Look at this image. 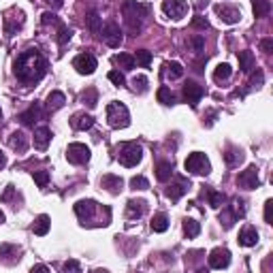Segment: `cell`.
I'll list each match as a JSON object with an SVG mask.
<instances>
[{
	"instance_id": "obj_27",
	"label": "cell",
	"mask_w": 273,
	"mask_h": 273,
	"mask_svg": "<svg viewBox=\"0 0 273 273\" xmlns=\"http://www.w3.org/2000/svg\"><path fill=\"white\" fill-rule=\"evenodd\" d=\"M49 226H51L49 216H45V213H41V216L34 220V224H32V231H34V235H39V237H43V235H47V233H49Z\"/></svg>"
},
{
	"instance_id": "obj_19",
	"label": "cell",
	"mask_w": 273,
	"mask_h": 273,
	"mask_svg": "<svg viewBox=\"0 0 273 273\" xmlns=\"http://www.w3.org/2000/svg\"><path fill=\"white\" fill-rule=\"evenodd\" d=\"M100 186H103L105 190H109L111 194H120L122 186H124V179H122L120 175H105V177L100 179Z\"/></svg>"
},
{
	"instance_id": "obj_18",
	"label": "cell",
	"mask_w": 273,
	"mask_h": 273,
	"mask_svg": "<svg viewBox=\"0 0 273 273\" xmlns=\"http://www.w3.org/2000/svg\"><path fill=\"white\" fill-rule=\"evenodd\" d=\"M188 188H190V184L186 179H177L175 184H171L169 188H167V199H171V201H179L181 196L188 192Z\"/></svg>"
},
{
	"instance_id": "obj_16",
	"label": "cell",
	"mask_w": 273,
	"mask_h": 273,
	"mask_svg": "<svg viewBox=\"0 0 273 273\" xmlns=\"http://www.w3.org/2000/svg\"><path fill=\"white\" fill-rule=\"evenodd\" d=\"M19 252L21 250L17 248V245L13 243H2L0 245V260H2L4 265H13L19 260Z\"/></svg>"
},
{
	"instance_id": "obj_44",
	"label": "cell",
	"mask_w": 273,
	"mask_h": 273,
	"mask_svg": "<svg viewBox=\"0 0 273 273\" xmlns=\"http://www.w3.org/2000/svg\"><path fill=\"white\" fill-rule=\"evenodd\" d=\"M71 36H73V30L66 28V26H60V30H58V43H60V45H66V43L71 41Z\"/></svg>"
},
{
	"instance_id": "obj_59",
	"label": "cell",
	"mask_w": 273,
	"mask_h": 273,
	"mask_svg": "<svg viewBox=\"0 0 273 273\" xmlns=\"http://www.w3.org/2000/svg\"><path fill=\"white\" fill-rule=\"evenodd\" d=\"M47 2H49L51 7H56V9H58V7H62V0H47Z\"/></svg>"
},
{
	"instance_id": "obj_60",
	"label": "cell",
	"mask_w": 273,
	"mask_h": 273,
	"mask_svg": "<svg viewBox=\"0 0 273 273\" xmlns=\"http://www.w3.org/2000/svg\"><path fill=\"white\" fill-rule=\"evenodd\" d=\"M2 222H4V213L0 211V224H2Z\"/></svg>"
},
{
	"instance_id": "obj_51",
	"label": "cell",
	"mask_w": 273,
	"mask_h": 273,
	"mask_svg": "<svg viewBox=\"0 0 273 273\" xmlns=\"http://www.w3.org/2000/svg\"><path fill=\"white\" fill-rule=\"evenodd\" d=\"M192 26H194V28H199V30H207V28H209V21H207L205 17H201V15H196V17L192 19Z\"/></svg>"
},
{
	"instance_id": "obj_31",
	"label": "cell",
	"mask_w": 273,
	"mask_h": 273,
	"mask_svg": "<svg viewBox=\"0 0 273 273\" xmlns=\"http://www.w3.org/2000/svg\"><path fill=\"white\" fill-rule=\"evenodd\" d=\"M224 160H226L228 167H237V164L243 160V152L239 147H228L226 152H224Z\"/></svg>"
},
{
	"instance_id": "obj_3",
	"label": "cell",
	"mask_w": 273,
	"mask_h": 273,
	"mask_svg": "<svg viewBox=\"0 0 273 273\" xmlns=\"http://www.w3.org/2000/svg\"><path fill=\"white\" fill-rule=\"evenodd\" d=\"M105 117H107V124H109L111 128H126L128 124H130V113H128V109L122 103H109L107 105Z\"/></svg>"
},
{
	"instance_id": "obj_28",
	"label": "cell",
	"mask_w": 273,
	"mask_h": 273,
	"mask_svg": "<svg viewBox=\"0 0 273 273\" xmlns=\"http://www.w3.org/2000/svg\"><path fill=\"white\" fill-rule=\"evenodd\" d=\"M162 75L167 79H171V81H173V79H179L181 75H184V66H181L179 62H167L162 66Z\"/></svg>"
},
{
	"instance_id": "obj_53",
	"label": "cell",
	"mask_w": 273,
	"mask_h": 273,
	"mask_svg": "<svg viewBox=\"0 0 273 273\" xmlns=\"http://www.w3.org/2000/svg\"><path fill=\"white\" fill-rule=\"evenodd\" d=\"M64 271H75V273H79L81 271V265L77 263V260H66V263H64Z\"/></svg>"
},
{
	"instance_id": "obj_23",
	"label": "cell",
	"mask_w": 273,
	"mask_h": 273,
	"mask_svg": "<svg viewBox=\"0 0 273 273\" xmlns=\"http://www.w3.org/2000/svg\"><path fill=\"white\" fill-rule=\"evenodd\" d=\"M85 24H88V30L92 32V34H100V30H103V19H100L98 11H90V13L85 15Z\"/></svg>"
},
{
	"instance_id": "obj_25",
	"label": "cell",
	"mask_w": 273,
	"mask_h": 273,
	"mask_svg": "<svg viewBox=\"0 0 273 273\" xmlns=\"http://www.w3.org/2000/svg\"><path fill=\"white\" fill-rule=\"evenodd\" d=\"M9 145L15 149V152H26L28 149V137L24 135V132H13V135L9 137Z\"/></svg>"
},
{
	"instance_id": "obj_12",
	"label": "cell",
	"mask_w": 273,
	"mask_h": 273,
	"mask_svg": "<svg viewBox=\"0 0 273 273\" xmlns=\"http://www.w3.org/2000/svg\"><path fill=\"white\" fill-rule=\"evenodd\" d=\"M231 265V252L226 248H216L209 254V267L211 269H226Z\"/></svg>"
},
{
	"instance_id": "obj_61",
	"label": "cell",
	"mask_w": 273,
	"mask_h": 273,
	"mask_svg": "<svg viewBox=\"0 0 273 273\" xmlns=\"http://www.w3.org/2000/svg\"><path fill=\"white\" fill-rule=\"evenodd\" d=\"M0 120H2V111H0Z\"/></svg>"
},
{
	"instance_id": "obj_30",
	"label": "cell",
	"mask_w": 273,
	"mask_h": 273,
	"mask_svg": "<svg viewBox=\"0 0 273 273\" xmlns=\"http://www.w3.org/2000/svg\"><path fill=\"white\" fill-rule=\"evenodd\" d=\"M171 175H173V162L162 160V162L156 164V177H158V181H169Z\"/></svg>"
},
{
	"instance_id": "obj_26",
	"label": "cell",
	"mask_w": 273,
	"mask_h": 273,
	"mask_svg": "<svg viewBox=\"0 0 273 273\" xmlns=\"http://www.w3.org/2000/svg\"><path fill=\"white\" fill-rule=\"evenodd\" d=\"M64 103H66V96L56 90V92H51L49 96H47L45 107H47V111H58V109H62L64 107Z\"/></svg>"
},
{
	"instance_id": "obj_40",
	"label": "cell",
	"mask_w": 273,
	"mask_h": 273,
	"mask_svg": "<svg viewBox=\"0 0 273 273\" xmlns=\"http://www.w3.org/2000/svg\"><path fill=\"white\" fill-rule=\"evenodd\" d=\"M135 62L139 64V66L147 68L149 64H152V51H147V49H139V51L135 53Z\"/></svg>"
},
{
	"instance_id": "obj_55",
	"label": "cell",
	"mask_w": 273,
	"mask_h": 273,
	"mask_svg": "<svg viewBox=\"0 0 273 273\" xmlns=\"http://www.w3.org/2000/svg\"><path fill=\"white\" fill-rule=\"evenodd\" d=\"M260 49L265 53H271L273 51V39H263L260 41Z\"/></svg>"
},
{
	"instance_id": "obj_47",
	"label": "cell",
	"mask_w": 273,
	"mask_h": 273,
	"mask_svg": "<svg viewBox=\"0 0 273 273\" xmlns=\"http://www.w3.org/2000/svg\"><path fill=\"white\" fill-rule=\"evenodd\" d=\"M107 77H109V81H111V83H115L117 88H122V85L126 83V77H124V75H122L120 71H111L109 75H107Z\"/></svg>"
},
{
	"instance_id": "obj_33",
	"label": "cell",
	"mask_w": 273,
	"mask_h": 273,
	"mask_svg": "<svg viewBox=\"0 0 273 273\" xmlns=\"http://www.w3.org/2000/svg\"><path fill=\"white\" fill-rule=\"evenodd\" d=\"M203 196H207V201H209V205L213 207V209H218V207L224 205V201H226V196H224L222 192H216L211 188H207L205 192H203Z\"/></svg>"
},
{
	"instance_id": "obj_11",
	"label": "cell",
	"mask_w": 273,
	"mask_h": 273,
	"mask_svg": "<svg viewBox=\"0 0 273 273\" xmlns=\"http://www.w3.org/2000/svg\"><path fill=\"white\" fill-rule=\"evenodd\" d=\"M100 32H103V39H105V43L109 47H113L115 49V47L122 45V30H120V26H117L115 21H109V24H107Z\"/></svg>"
},
{
	"instance_id": "obj_8",
	"label": "cell",
	"mask_w": 273,
	"mask_h": 273,
	"mask_svg": "<svg viewBox=\"0 0 273 273\" xmlns=\"http://www.w3.org/2000/svg\"><path fill=\"white\" fill-rule=\"evenodd\" d=\"M162 11L171 19H181L188 13V2L186 0H162Z\"/></svg>"
},
{
	"instance_id": "obj_45",
	"label": "cell",
	"mask_w": 273,
	"mask_h": 273,
	"mask_svg": "<svg viewBox=\"0 0 273 273\" xmlns=\"http://www.w3.org/2000/svg\"><path fill=\"white\" fill-rule=\"evenodd\" d=\"M231 211L235 213V218H243V216H245V203H243L241 199H235Z\"/></svg>"
},
{
	"instance_id": "obj_41",
	"label": "cell",
	"mask_w": 273,
	"mask_h": 273,
	"mask_svg": "<svg viewBox=\"0 0 273 273\" xmlns=\"http://www.w3.org/2000/svg\"><path fill=\"white\" fill-rule=\"evenodd\" d=\"M32 177H34V181H36V186H39V188H45V186L49 184V173H47V171H34V173H32Z\"/></svg>"
},
{
	"instance_id": "obj_1",
	"label": "cell",
	"mask_w": 273,
	"mask_h": 273,
	"mask_svg": "<svg viewBox=\"0 0 273 273\" xmlns=\"http://www.w3.org/2000/svg\"><path fill=\"white\" fill-rule=\"evenodd\" d=\"M13 75L17 77V81L32 85L39 83L43 77L47 75V60L45 56L36 49V47H30V49H24L15 58L13 62Z\"/></svg>"
},
{
	"instance_id": "obj_7",
	"label": "cell",
	"mask_w": 273,
	"mask_h": 273,
	"mask_svg": "<svg viewBox=\"0 0 273 273\" xmlns=\"http://www.w3.org/2000/svg\"><path fill=\"white\" fill-rule=\"evenodd\" d=\"M90 147L88 145H83V143H71V145L66 147V158H68V162H73V164H85L90 160Z\"/></svg>"
},
{
	"instance_id": "obj_32",
	"label": "cell",
	"mask_w": 273,
	"mask_h": 273,
	"mask_svg": "<svg viewBox=\"0 0 273 273\" xmlns=\"http://www.w3.org/2000/svg\"><path fill=\"white\" fill-rule=\"evenodd\" d=\"M252 11L256 17H267L271 13V2L269 0H252Z\"/></svg>"
},
{
	"instance_id": "obj_4",
	"label": "cell",
	"mask_w": 273,
	"mask_h": 273,
	"mask_svg": "<svg viewBox=\"0 0 273 273\" xmlns=\"http://www.w3.org/2000/svg\"><path fill=\"white\" fill-rule=\"evenodd\" d=\"M184 167L188 173H194V175H209L211 173V162L203 152H192L190 156L186 158Z\"/></svg>"
},
{
	"instance_id": "obj_58",
	"label": "cell",
	"mask_w": 273,
	"mask_h": 273,
	"mask_svg": "<svg viewBox=\"0 0 273 273\" xmlns=\"http://www.w3.org/2000/svg\"><path fill=\"white\" fill-rule=\"evenodd\" d=\"M7 167V156H4V152L0 149V169H4Z\"/></svg>"
},
{
	"instance_id": "obj_20",
	"label": "cell",
	"mask_w": 273,
	"mask_h": 273,
	"mask_svg": "<svg viewBox=\"0 0 273 273\" xmlns=\"http://www.w3.org/2000/svg\"><path fill=\"white\" fill-rule=\"evenodd\" d=\"M258 243V231L252 226H245L241 228V233H239V245H243V248H252V245Z\"/></svg>"
},
{
	"instance_id": "obj_52",
	"label": "cell",
	"mask_w": 273,
	"mask_h": 273,
	"mask_svg": "<svg viewBox=\"0 0 273 273\" xmlns=\"http://www.w3.org/2000/svg\"><path fill=\"white\" fill-rule=\"evenodd\" d=\"M265 222L267 224H273V201L271 199L265 203Z\"/></svg>"
},
{
	"instance_id": "obj_37",
	"label": "cell",
	"mask_w": 273,
	"mask_h": 273,
	"mask_svg": "<svg viewBox=\"0 0 273 273\" xmlns=\"http://www.w3.org/2000/svg\"><path fill=\"white\" fill-rule=\"evenodd\" d=\"M184 233H186V237L188 239H194L196 235L201 233V224L196 220H192V218H186L184 220Z\"/></svg>"
},
{
	"instance_id": "obj_54",
	"label": "cell",
	"mask_w": 273,
	"mask_h": 273,
	"mask_svg": "<svg viewBox=\"0 0 273 273\" xmlns=\"http://www.w3.org/2000/svg\"><path fill=\"white\" fill-rule=\"evenodd\" d=\"M13 194H15V188H13V186H7V190H4V194L0 196V203H9L11 199H13Z\"/></svg>"
},
{
	"instance_id": "obj_36",
	"label": "cell",
	"mask_w": 273,
	"mask_h": 273,
	"mask_svg": "<svg viewBox=\"0 0 273 273\" xmlns=\"http://www.w3.org/2000/svg\"><path fill=\"white\" fill-rule=\"evenodd\" d=\"M115 64H120L124 71H130V68H135V56H130V53H117V56L113 58Z\"/></svg>"
},
{
	"instance_id": "obj_29",
	"label": "cell",
	"mask_w": 273,
	"mask_h": 273,
	"mask_svg": "<svg viewBox=\"0 0 273 273\" xmlns=\"http://www.w3.org/2000/svg\"><path fill=\"white\" fill-rule=\"evenodd\" d=\"M237 58H239V68H241L243 73H250L254 68V53L252 51L243 49L237 53Z\"/></svg>"
},
{
	"instance_id": "obj_50",
	"label": "cell",
	"mask_w": 273,
	"mask_h": 273,
	"mask_svg": "<svg viewBox=\"0 0 273 273\" xmlns=\"http://www.w3.org/2000/svg\"><path fill=\"white\" fill-rule=\"evenodd\" d=\"M190 45L194 47V51H203V47H205V39H203L201 34H196V36H192L190 39Z\"/></svg>"
},
{
	"instance_id": "obj_22",
	"label": "cell",
	"mask_w": 273,
	"mask_h": 273,
	"mask_svg": "<svg viewBox=\"0 0 273 273\" xmlns=\"http://www.w3.org/2000/svg\"><path fill=\"white\" fill-rule=\"evenodd\" d=\"M71 124H73L75 130H90V128L94 126V117L88 115V113H75Z\"/></svg>"
},
{
	"instance_id": "obj_43",
	"label": "cell",
	"mask_w": 273,
	"mask_h": 273,
	"mask_svg": "<svg viewBox=\"0 0 273 273\" xmlns=\"http://www.w3.org/2000/svg\"><path fill=\"white\" fill-rule=\"evenodd\" d=\"M130 188L132 190H147L149 188V181L143 177V175H137V177L130 179Z\"/></svg>"
},
{
	"instance_id": "obj_35",
	"label": "cell",
	"mask_w": 273,
	"mask_h": 273,
	"mask_svg": "<svg viewBox=\"0 0 273 273\" xmlns=\"http://www.w3.org/2000/svg\"><path fill=\"white\" fill-rule=\"evenodd\" d=\"M231 75H233V68L228 66L226 62H224V64H218V66H216V71H213V79L220 83V81H226V79H231Z\"/></svg>"
},
{
	"instance_id": "obj_13",
	"label": "cell",
	"mask_w": 273,
	"mask_h": 273,
	"mask_svg": "<svg viewBox=\"0 0 273 273\" xmlns=\"http://www.w3.org/2000/svg\"><path fill=\"white\" fill-rule=\"evenodd\" d=\"M96 209H98V205H96V201L92 199H85V201H77L75 203V213H77L79 220H92Z\"/></svg>"
},
{
	"instance_id": "obj_49",
	"label": "cell",
	"mask_w": 273,
	"mask_h": 273,
	"mask_svg": "<svg viewBox=\"0 0 273 273\" xmlns=\"http://www.w3.org/2000/svg\"><path fill=\"white\" fill-rule=\"evenodd\" d=\"M263 79H265L263 71H260V68H256V73L252 75V79H250V85H252V88H260V85H263Z\"/></svg>"
},
{
	"instance_id": "obj_34",
	"label": "cell",
	"mask_w": 273,
	"mask_h": 273,
	"mask_svg": "<svg viewBox=\"0 0 273 273\" xmlns=\"http://www.w3.org/2000/svg\"><path fill=\"white\" fill-rule=\"evenodd\" d=\"M169 228V218L167 213H156L152 220V231L154 233H164Z\"/></svg>"
},
{
	"instance_id": "obj_9",
	"label": "cell",
	"mask_w": 273,
	"mask_h": 273,
	"mask_svg": "<svg viewBox=\"0 0 273 273\" xmlns=\"http://www.w3.org/2000/svg\"><path fill=\"white\" fill-rule=\"evenodd\" d=\"M73 68L79 75H92L96 71V58L92 53H79L73 60Z\"/></svg>"
},
{
	"instance_id": "obj_39",
	"label": "cell",
	"mask_w": 273,
	"mask_h": 273,
	"mask_svg": "<svg viewBox=\"0 0 273 273\" xmlns=\"http://www.w3.org/2000/svg\"><path fill=\"white\" fill-rule=\"evenodd\" d=\"M156 98H158V103H162V105H173L175 103V96H173V92H171L167 85H162V88L158 90Z\"/></svg>"
},
{
	"instance_id": "obj_56",
	"label": "cell",
	"mask_w": 273,
	"mask_h": 273,
	"mask_svg": "<svg viewBox=\"0 0 273 273\" xmlns=\"http://www.w3.org/2000/svg\"><path fill=\"white\" fill-rule=\"evenodd\" d=\"M205 62H207V58H201V60L194 64V66H196L194 71H196V73H201V71H203V66H205Z\"/></svg>"
},
{
	"instance_id": "obj_15",
	"label": "cell",
	"mask_w": 273,
	"mask_h": 273,
	"mask_svg": "<svg viewBox=\"0 0 273 273\" xmlns=\"http://www.w3.org/2000/svg\"><path fill=\"white\" fill-rule=\"evenodd\" d=\"M216 13L224 24H237L241 19V11L235 9V7H224V4H218L216 7Z\"/></svg>"
},
{
	"instance_id": "obj_5",
	"label": "cell",
	"mask_w": 273,
	"mask_h": 273,
	"mask_svg": "<svg viewBox=\"0 0 273 273\" xmlns=\"http://www.w3.org/2000/svg\"><path fill=\"white\" fill-rule=\"evenodd\" d=\"M117 158H120V162L124 164V167H137L143 158V147L135 141H128L120 147V156Z\"/></svg>"
},
{
	"instance_id": "obj_38",
	"label": "cell",
	"mask_w": 273,
	"mask_h": 273,
	"mask_svg": "<svg viewBox=\"0 0 273 273\" xmlns=\"http://www.w3.org/2000/svg\"><path fill=\"white\" fill-rule=\"evenodd\" d=\"M81 103L88 107V109H94L96 103H98V92H96V88H88L85 92L81 94Z\"/></svg>"
},
{
	"instance_id": "obj_46",
	"label": "cell",
	"mask_w": 273,
	"mask_h": 273,
	"mask_svg": "<svg viewBox=\"0 0 273 273\" xmlns=\"http://www.w3.org/2000/svg\"><path fill=\"white\" fill-rule=\"evenodd\" d=\"M235 220H237V218H235V213H233L231 209H224V211H222V216H220V222L224 224V228H231Z\"/></svg>"
},
{
	"instance_id": "obj_42",
	"label": "cell",
	"mask_w": 273,
	"mask_h": 273,
	"mask_svg": "<svg viewBox=\"0 0 273 273\" xmlns=\"http://www.w3.org/2000/svg\"><path fill=\"white\" fill-rule=\"evenodd\" d=\"M132 90H135V92H145L147 90V77L145 75H139V77H135L132 79Z\"/></svg>"
},
{
	"instance_id": "obj_14",
	"label": "cell",
	"mask_w": 273,
	"mask_h": 273,
	"mask_svg": "<svg viewBox=\"0 0 273 273\" xmlns=\"http://www.w3.org/2000/svg\"><path fill=\"white\" fill-rule=\"evenodd\" d=\"M203 94H205V90H203L196 81H186L184 83V98H186V103H190V107L199 105V100L203 98Z\"/></svg>"
},
{
	"instance_id": "obj_48",
	"label": "cell",
	"mask_w": 273,
	"mask_h": 273,
	"mask_svg": "<svg viewBox=\"0 0 273 273\" xmlns=\"http://www.w3.org/2000/svg\"><path fill=\"white\" fill-rule=\"evenodd\" d=\"M41 21H43V26H51V24L58 26V24H60V19H58L53 13H49V11H45V13L41 15Z\"/></svg>"
},
{
	"instance_id": "obj_10",
	"label": "cell",
	"mask_w": 273,
	"mask_h": 273,
	"mask_svg": "<svg viewBox=\"0 0 273 273\" xmlns=\"http://www.w3.org/2000/svg\"><path fill=\"white\" fill-rule=\"evenodd\" d=\"M237 184L245 190H254L260 186V179H258V169L256 167H248L245 171H241L237 177Z\"/></svg>"
},
{
	"instance_id": "obj_17",
	"label": "cell",
	"mask_w": 273,
	"mask_h": 273,
	"mask_svg": "<svg viewBox=\"0 0 273 273\" xmlns=\"http://www.w3.org/2000/svg\"><path fill=\"white\" fill-rule=\"evenodd\" d=\"M147 209V203L143 199H130L126 203V216L130 218V220H135V218H141L143 213Z\"/></svg>"
},
{
	"instance_id": "obj_24",
	"label": "cell",
	"mask_w": 273,
	"mask_h": 273,
	"mask_svg": "<svg viewBox=\"0 0 273 273\" xmlns=\"http://www.w3.org/2000/svg\"><path fill=\"white\" fill-rule=\"evenodd\" d=\"M39 115H41V107H39V103H34V105L28 107V111H24V113L19 115V120H21V124L32 126L36 120H39Z\"/></svg>"
},
{
	"instance_id": "obj_57",
	"label": "cell",
	"mask_w": 273,
	"mask_h": 273,
	"mask_svg": "<svg viewBox=\"0 0 273 273\" xmlns=\"http://www.w3.org/2000/svg\"><path fill=\"white\" fill-rule=\"evenodd\" d=\"M34 271H43V273H47V271H49V267H45V265H34V267H32V273H34Z\"/></svg>"
},
{
	"instance_id": "obj_6",
	"label": "cell",
	"mask_w": 273,
	"mask_h": 273,
	"mask_svg": "<svg viewBox=\"0 0 273 273\" xmlns=\"http://www.w3.org/2000/svg\"><path fill=\"white\" fill-rule=\"evenodd\" d=\"M24 24H26V17L19 9H11L9 13L4 15V32H7L9 36L17 34V32L24 28Z\"/></svg>"
},
{
	"instance_id": "obj_21",
	"label": "cell",
	"mask_w": 273,
	"mask_h": 273,
	"mask_svg": "<svg viewBox=\"0 0 273 273\" xmlns=\"http://www.w3.org/2000/svg\"><path fill=\"white\" fill-rule=\"evenodd\" d=\"M51 141V130L47 126H41L34 130V147L36 149H47V145H49Z\"/></svg>"
},
{
	"instance_id": "obj_2",
	"label": "cell",
	"mask_w": 273,
	"mask_h": 273,
	"mask_svg": "<svg viewBox=\"0 0 273 273\" xmlns=\"http://www.w3.org/2000/svg\"><path fill=\"white\" fill-rule=\"evenodd\" d=\"M149 11H152L149 4H139L135 0H126V2L122 4V15H124V21H126V26H128L132 36H137L139 32H141L143 19L149 15Z\"/></svg>"
}]
</instances>
